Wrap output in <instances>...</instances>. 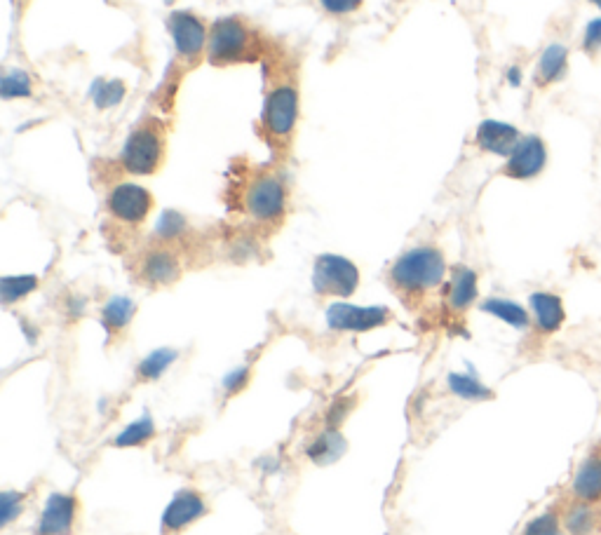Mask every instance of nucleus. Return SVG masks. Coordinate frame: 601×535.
Returning <instances> with one entry per match:
<instances>
[{"label":"nucleus","mask_w":601,"mask_h":535,"mask_svg":"<svg viewBox=\"0 0 601 535\" xmlns=\"http://www.w3.org/2000/svg\"><path fill=\"white\" fill-rule=\"evenodd\" d=\"M447 277V261L437 247H414L390 268V282L402 294H425L437 289Z\"/></svg>","instance_id":"f257e3e1"},{"label":"nucleus","mask_w":601,"mask_h":535,"mask_svg":"<svg viewBox=\"0 0 601 535\" xmlns=\"http://www.w3.org/2000/svg\"><path fill=\"white\" fill-rule=\"evenodd\" d=\"M165 158V127L158 120H146L127 137L123 146V167L130 174H155Z\"/></svg>","instance_id":"f03ea898"},{"label":"nucleus","mask_w":601,"mask_h":535,"mask_svg":"<svg viewBox=\"0 0 601 535\" xmlns=\"http://www.w3.org/2000/svg\"><path fill=\"white\" fill-rule=\"evenodd\" d=\"M360 287V268L346 256L322 254L313 266V289L320 296L348 299Z\"/></svg>","instance_id":"7ed1b4c3"},{"label":"nucleus","mask_w":601,"mask_h":535,"mask_svg":"<svg viewBox=\"0 0 601 535\" xmlns=\"http://www.w3.org/2000/svg\"><path fill=\"white\" fill-rule=\"evenodd\" d=\"M252 52V36L247 26L235 17L219 19L209 31L207 57L216 66L235 64L245 59V54Z\"/></svg>","instance_id":"20e7f679"},{"label":"nucleus","mask_w":601,"mask_h":535,"mask_svg":"<svg viewBox=\"0 0 601 535\" xmlns=\"http://www.w3.org/2000/svg\"><path fill=\"white\" fill-rule=\"evenodd\" d=\"M245 209L259 223L280 221L287 209V188L280 176L263 174L254 179L245 193Z\"/></svg>","instance_id":"39448f33"},{"label":"nucleus","mask_w":601,"mask_h":535,"mask_svg":"<svg viewBox=\"0 0 601 535\" xmlns=\"http://www.w3.org/2000/svg\"><path fill=\"white\" fill-rule=\"evenodd\" d=\"M299 123V92L294 85H280L266 97L263 106V130L268 139L287 141Z\"/></svg>","instance_id":"423d86ee"},{"label":"nucleus","mask_w":601,"mask_h":535,"mask_svg":"<svg viewBox=\"0 0 601 535\" xmlns=\"http://www.w3.org/2000/svg\"><path fill=\"white\" fill-rule=\"evenodd\" d=\"M393 313L386 306H350V303H332L327 308V324L332 331H364L386 327Z\"/></svg>","instance_id":"0eeeda50"},{"label":"nucleus","mask_w":601,"mask_h":535,"mask_svg":"<svg viewBox=\"0 0 601 535\" xmlns=\"http://www.w3.org/2000/svg\"><path fill=\"white\" fill-rule=\"evenodd\" d=\"M106 207L116 221L130 223V226H139V223H144L148 219V214H151L153 195L151 191H146L144 186L125 181V184H118L111 193H108Z\"/></svg>","instance_id":"6e6552de"},{"label":"nucleus","mask_w":601,"mask_h":535,"mask_svg":"<svg viewBox=\"0 0 601 535\" xmlns=\"http://www.w3.org/2000/svg\"><path fill=\"white\" fill-rule=\"evenodd\" d=\"M545 167H548V144L536 134H529L522 137L519 146L505 160L503 174L515 181H531L543 174Z\"/></svg>","instance_id":"1a4fd4ad"},{"label":"nucleus","mask_w":601,"mask_h":535,"mask_svg":"<svg viewBox=\"0 0 601 535\" xmlns=\"http://www.w3.org/2000/svg\"><path fill=\"white\" fill-rule=\"evenodd\" d=\"M167 29H170L174 47H177V54L181 59L195 62V59H200L205 54L209 45L207 26L198 17L191 15V12H174L170 22H167Z\"/></svg>","instance_id":"9d476101"},{"label":"nucleus","mask_w":601,"mask_h":535,"mask_svg":"<svg viewBox=\"0 0 601 535\" xmlns=\"http://www.w3.org/2000/svg\"><path fill=\"white\" fill-rule=\"evenodd\" d=\"M207 514L205 498L193 489H181L177 496L170 500V505L165 507L160 519L162 535H177L184 528L193 526L195 521L202 519Z\"/></svg>","instance_id":"9b49d317"},{"label":"nucleus","mask_w":601,"mask_h":535,"mask_svg":"<svg viewBox=\"0 0 601 535\" xmlns=\"http://www.w3.org/2000/svg\"><path fill=\"white\" fill-rule=\"evenodd\" d=\"M78 519V500L71 493H50L36 524V535H71Z\"/></svg>","instance_id":"f8f14e48"},{"label":"nucleus","mask_w":601,"mask_h":535,"mask_svg":"<svg viewBox=\"0 0 601 535\" xmlns=\"http://www.w3.org/2000/svg\"><path fill=\"white\" fill-rule=\"evenodd\" d=\"M519 141H522V134H519L517 127L501 123V120H484V123H479L475 132V144L479 151L501 155L505 160H508L512 151L519 146Z\"/></svg>","instance_id":"ddd939ff"},{"label":"nucleus","mask_w":601,"mask_h":535,"mask_svg":"<svg viewBox=\"0 0 601 535\" xmlns=\"http://www.w3.org/2000/svg\"><path fill=\"white\" fill-rule=\"evenodd\" d=\"M529 308H531V322L538 334L550 336L562 329V324L566 320V310H564V301L559 299L557 294H550V291H536V294L529 296Z\"/></svg>","instance_id":"4468645a"},{"label":"nucleus","mask_w":601,"mask_h":535,"mask_svg":"<svg viewBox=\"0 0 601 535\" xmlns=\"http://www.w3.org/2000/svg\"><path fill=\"white\" fill-rule=\"evenodd\" d=\"M569 73V47L562 43H550L540 52L536 71H533V85L538 90H548V87L562 83Z\"/></svg>","instance_id":"2eb2a0df"},{"label":"nucleus","mask_w":601,"mask_h":535,"mask_svg":"<svg viewBox=\"0 0 601 535\" xmlns=\"http://www.w3.org/2000/svg\"><path fill=\"white\" fill-rule=\"evenodd\" d=\"M141 280L151 287H167L181 277V263L170 249H153L141 261Z\"/></svg>","instance_id":"dca6fc26"},{"label":"nucleus","mask_w":601,"mask_h":535,"mask_svg":"<svg viewBox=\"0 0 601 535\" xmlns=\"http://www.w3.org/2000/svg\"><path fill=\"white\" fill-rule=\"evenodd\" d=\"M573 500L590 505H601V451H592L578 465L571 482Z\"/></svg>","instance_id":"f3484780"},{"label":"nucleus","mask_w":601,"mask_h":535,"mask_svg":"<svg viewBox=\"0 0 601 535\" xmlns=\"http://www.w3.org/2000/svg\"><path fill=\"white\" fill-rule=\"evenodd\" d=\"M566 535H599L601 533V505L580 503L571 498V505L562 514Z\"/></svg>","instance_id":"a211bd4d"},{"label":"nucleus","mask_w":601,"mask_h":535,"mask_svg":"<svg viewBox=\"0 0 601 535\" xmlns=\"http://www.w3.org/2000/svg\"><path fill=\"white\" fill-rule=\"evenodd\" d=\"M479 296V284H477V273L468 266H458L451 273V282H449V291H447V301L449 306L456 310V313H463L468 310L472 303L477 301Z\"/></svg>","instance_id":"6ab92c4d"},{"label":"nucleus","mask_w":601,"mask_h":535,"mask_svg":"<svg viewBox=\"0 0 601 535\" xmlns=\"http://www.w3.org/2000/svg\"><path fill=\"white\" fill-rule=\"evenodd\" d=\"M346 451H348V444L339 428H327L320 437H315L306 449L308 458L313 460L315 465H332L336 460H341Z\"/></svg>","instance_id":"aec40b11"},{"label":"nucleus","mask_w":601,"mask_h":535,"mask_svg":"<svg viewBox=\"0 0 601 535\" xmlns=\"http://www.w3.org/2000/svg\"><path fill=\"white\" fill-rule=\"evenodd\" d=\"M134 313H137V303L127 296H113L101 308V324L108 334H120L134 320Z\"/></svg>","instance_id":"412c9836"},{"label":"nucleus","mask_w":601,"mask_h":535,"mask_svg":"<svg viewBox=\"0 0 601 535\" xmlns=\"http://www.w3.org/2000/svg\"><path fill=\"white\" fill-rule=\"evenodd\" d=\"M484 313L498 317V320L510 324V327L515 329H529L531 324V313L526 308L519 306L515 301L508 299H489L482 303Z\"/></svg>","instance_id":"4be33fe9"},{"label":"nucleus","mask_w":601,"mask_h":535,"mask_svg":"<svg viewBox=\"0 0 601 535\" xmlns=\"http://www.w3.org/2000/svg\"><path fill=\"white\" fill-rule=\"evenodd\" d=\"M177 360H179V352L174 348H158L148 352L144 360L139 362L137 378L139 381H158V378L165 374V371Z\"/></svg>","instance_id":"5701e85b"},{"label":"nucleus","mask_w":601,"mask_h":535,"mask_svg":"<svg viewBox=\"0 0 601 535\" xmlns=\"http://www.w3.org/2000/svg\"><path fill=\"white\" fill-rule=\"evenodd\" d=\"M447 383H449V390L461 399H465V402H484V399L494 397V392L470 374H449Z\"/></svg>","instance_id":"b1692460"},{"label":"nucleus","mask_w":601,"mask_h":535,"mask_svg":"<svg viewBox=\"0 0 601 535\" xmlns=\"http://www.w3.org/2000/svg\"><path fill=\"white\" fill-rule=\"evenodd\" d=\"M155 437V423L151 416H141L137 421L127 425L120 435L113 439V446L118 449H132V446H144Z\"/></svg>","instance_id":"393cba45"},{"label":"nucleus","mask_w":601,"mask_h":535,"mask_svg":"<svg viewBox=\"0 0 601 535\" xmlns=\"http://www.w3.org/2000/svg\"><path fill=\"white\" fill-rule=\"evenodd\" d=\"M36 287V275H5L3 280H0V299H3L5 306H10V303L26 299L31 291H36Z\"/></svg>","instance_id":"a878e982"},{"label":"nucleus","mask_w":601,"mask_h":535,"mask_svg":"<svg viewBox=\"0 0 601 535\" xmlns=\"http://www.w3.org/2000/svg\"><path fill=\"white\" fill-rule=\"evenodd\" d=\"M127 87L123 80H97V83L92 85V99L97 108L101 111H106V108L118 106L120 101L125 99Z\"/></svg>","instance_id":"bb28decb"},{"label":"nucleus","mask_w":601,"mask_h":535,"mask_svg":"<svg viewBox=\"0 0 601 535\" xmlns=\"http://www.w3.org/2000/svg\"><path fill=\"white\" fill-rule=\"evenodd\" d=\"M31 94V78L26 76V71H8L3 78V97L17 99L29 97Z\"/></svg>","instance_id":"cd10ccee"},{"label":"nucleus","mask_w":601,"mask_h":535,"mask_svg":"<svg viewBox=\"0 0 601 535\" xmlns=\"http://www.w3.org/2000/svg\"><path fill=\"white\" fill-rule=\"evenodd\" d=\"M24 510V493L5 491L0 496V526L8 528Z\"/></svg>","instance_id":"c85d7f7f"},{"label":"nucleus","mask_w":601,"mask_h":535,"mask_svg":"<svg viewBox=\"0 0 601 535\" xmlns=\"http://www.w3.org/2000/svg\"><path fill=\"white\" fill-rule=\"evenodd\" d=\"M186 230V219L179 212H165L160 216L158 226H155V233H158L160 240H177L179 235H184Z\"/></svg>","instance_id":"c756f323"},{"label":"nucleus","mask_w":601,"mask_h":535,"mask_svg":"<svg viewBox=\"0 0 601 535\" xmlns=\"http://www.w3.org/2000/svg\"><path fill=\"white\" fill-rule=\"evenodd\" d=\"M580 50L590 59H597L601 54V17L587 22L583 31V40H580Z\"/></svg>","instance_id":"7c9ffc66"},{"label":"nucleus","mask_w":601,"mask_h":535,"mask_svg":"<svg viewBox=\"0 0 601 535\" xmlns=\"http://www.w3.org/2000/svg\"><path fill=\"white\" fill-rule=\"evenodd\" d=\"M249 376H252V371H249V367L233 369L231 374L224 376V390L228 392V395H238L240 390L247 388Z\"/></svg>","instance_id":"2f4dec72"},{"label":"nucleus","mask_w":601,"mask_h":535,"mask_svg":"<svg viewBox=\"0 0 601 535\" xmlns=\"http://www.w3.org/2000/svg\"><path fill=\"white\" fill-rule=\"evenodd\" d=\"M322 8L329 12V15L343 17L350 15V12H355L362 5V0H320Z\"/></svg>","instance_id":"473e14b6"},{"label":"nucleus","mask_w":601,"mask_h":535,"mask_svg":"<svg viewBox=\"0 0 601 535\" xmlns=\"http://www.w3.org/2000/svg\"><path fill=\"white\" fill-rule=\"evenodd\" d=\"M522 83V76H519V69H510V85H519Z\"/></svg>","instance_id":"72a5a7b5"},{"label":"nucleus","mask_w":601,"mask_h":535,"mask_svg":"<svg viewBox=\"0 0 601 535\" xmlns=\"http://www.w3.org/2000/svg\"><path fill=\"white\" fill-rule=\"evenodd\" d=\"M587 3H592V5H594V8H597V10H601V0H587Z\"/></svg>","instance_id":"f704fd0d"},{"label":"nucleus","mask_w":601,"mask_h":535,"mask_svg":"<svg viewBox=\"0 0 601 535\" xmlns=\"http://www.w3.org/2000/svg\"><path fill=\"white\" fill-rule=\"evenodd\" d=\"M555 535H566V531H557Z\"/></svg>","instance_id":"c9c22d12"}]
</instances>
